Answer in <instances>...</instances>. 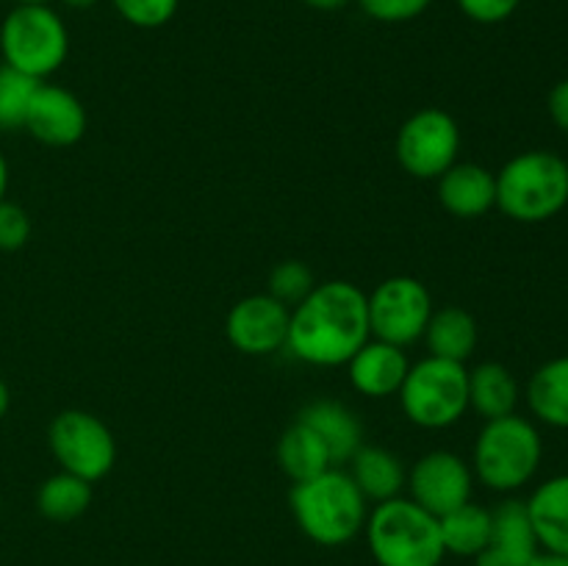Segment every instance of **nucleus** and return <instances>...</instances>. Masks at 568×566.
<instances>
[{
    "label": "nucleus",
    "instance_id": "obj_28",
    "mask_svg": "<svg viewBox=\"0 0 568 566\" xmlns=\"http://www.w3.org/2000/svg\"><path fill=\"white\" fill-rule=\"evenodd\" d=\"M116 14L136 28H161L175 17L181 0H111Z\"/></svg>",
    "mask_w": 568,
    "mask_h": 566
},
{
    "label": "nucleus",
    "instance_id": "obj_31",
    "mask_svg": "<svg viewBox=\"0 0 568 566\" xmlns=\"http://www.w3.org/2000/svg\"><path fill=\"white\" fill-rule=\"evenodd\" d=\"M458 6L469 20L483 22V26H497V22H505L516 14L521 0H458Z\"/></svg>",
    "mask_w": 568,
    "mask_h": 566
},
{
    "label": "nucleus",
    "instance_id": "obj_11",
    "mask_svg": "<svg viewBox=\"0 0 568 566\" xmlns=\"http://www.w3.org/2000/svg\"><path fill=\"white\" fill-rule=\"evenodd\" d=\"M405 483L410 488V499L442 519L444 514L469 503L475 472L460 455L449 449H433L416 461Z\"/></svg>",
    "mask_w": 568,
    "mask_h": 566
},
{
    "label": "nucleus",
    "instance_id": "obj_9",
    "mask_svg": "<svg viewBox=\"0 0 568 566\" xmlns=\"http://www.w3.org/2000/svg\"><path fill=\"white\" fill-rule=\"evenodd\" d=\"M369 303L372 338L408 347L425 336L433 316V297L422 281L410 275H394L377 283L375 292L366 294Z\"/></svg>",
    "mask_w": 568,
    "mask_h": 566
},
{
    "label": "nucleus",
    "instance_id": "obj_20",
    "mask_svg": "<svg viewBox=\"0 0 568 566\" xmlns=\"http://www.w3.org/2000/svg\"><path fill=\"white\" fill-rule=\"evenodd\" d=\"M519 394V381L499 361H486L469 370V408L477 411L483 420L516 414Z\"/></svg>",
    "mask_w": 568,
    "mask_h": 566
},
{
    "label": "nucleus",
    "instance_id": "obj_8",
    "mask_svg": "<svg viewBox=\"0 0 568 566\" xmlns=\"http://www.w3.org/2000/svg\"><path fill=\"white\" fill-rule=\"evenodd\" d=\"M48 444L61 472L94 483L114 469L116 442L100 416L70 408L53 416L48 427Z\"/></svg>",
    "mask_w": 568,
    "mask_h": 566
},
{
    "label": "nucleus",
    "instance_id": "obj_27",
    "mask_svg": "<svg viewBox=\"0 0 568 566\" xmlns=\"http://www.w3.org/2000/svg\"><path fill=\"white\" fill-rule=\"evenodd\" d=\"M314 286V272L303 261H283L270 275V294L281 300V303H286L288 309L297 305Z\"/></svg>",
    "mask_w": 568,
    "mask_h": 566
},
{
    "label": "nucleus",
    "instance_id": "obj_36",
    "mask_svg": "<svg viewBox=\"0 0 568 566\" xmlns=\"http://www.w3.org/2000/svg\"><path fill=\"white\" fill-rule=\"evenodd\" d=\"M9 405H11V392H9V386H6L3 377H0V420H3V416H6Z\"/></svg>",
    "mask_w": 568,
    "mask_h": 566
},
{
    "label": "nucleus",
    "instance_id": "obj_30",
    "mask_svg": "<svg viewBox=\"0 0 568 566\" xmlns=\"http://www.w3.org/2000/svg\"><path fill=\"white\" fill-rule=\"evenodd\" d=\"M358 3L377 22H408L425 14L433 0H358Z\"/></svg>",
    "mask_w": 568,
    "mask_h": 566
},
{
    "label": "nucleus",
    "instance_id": "obj_5",
    "mask_svg": "<svg viewBox=\"0 0 568 566\" xmlns=\"http://www.w3.org/2000/svg\"><path fill=\"white\" fill-rule=\"evenodd\" d=\"M544 458L538 427L519 414L486 420L477 433L471 472L494 492H516L536 477Z\"/></svg>",
    "mask_w": 568,
    "mask_h": 566
},
{
    "label": "nucleus",
    "instance_id": "obj_2",
    "mask_svg": "<svg viewBox=\"0 0 568 566\" xmlns=\"http://www.w3.org/2000/svg\"><path fill=\"white\" fill-rule=\"evenodd\" d=\"M292 514L311 542L342 547L366 525V497L349 472L331 466L311 481L294 483Z\"/></svg>",
    "mask_w": 568,
    "mask_h": 566
},
{
    "label": "nucleus",
    "instance_id": "obj_26",
    "mask_svg": "<svg viewBox=\"0 0 568 566\" xmlns=\"http://www.w3.org/2000/svg\"><path fill=\"white\" fill-rule=\"evenodd\" d=\"M42 81L14 70L9 64H0V131H17L26 125L28 105L33 92Z\"/></svg>",
    "mask_w": 568,
    "mask_h": 566
},
{
    "label": "nucleus",
    "instance_id": "obj_24",
    "mask_svg": "<svg viewBox=\"0 0 568 566\" xmlns=\"http://www.w3.org/2000/svg\"><path fill=\"white\" fill-rule=\"evenodd\" d=\"M438 527H442V542L447 553L477 558L491 538V511L469 499L460 508L444 514Z\"/></svg>",
    "mask_w": 568,
    "mask_h": 566
},
{
    "label": "nucleus",
    "instance_id": "obj_12",
    "mask_svg": "<svg viewBox=\"0 0 568 566\" xmlns=\"http://www.w3.org/2000/svg\"><path fill=\"white\" fill-rule=\"evenodd\" d=\"M292 309L277 297L250 294L239 300L225 320L227 342L244 355H272L286 347Z\"/></svg>",
    "mask_w": 568,
    "mask_h": 566
},
{
    "label": "nucleus",
    "instance_id": "obj_6",
    "mask_svg": "<svg viewBox=\"0 0 568 566\" xmlns=\"http://www.w3.org/2000/svg\"><path fill=\"white\" fill-rule=\"evenodd\" d=\"M397 394L414 425L442 431L469 411V370L458 361L427 355L410 364Z\"/></svg>",
    "mask_w": 568,
    "mask_h": 566
},
{
    "label": "nucleus",
    "instance_id": "obj_29",
    "mask_svg": "<svg viewBox=\"0 0 568 566\" xmlns=\"http://www.w3.org/2000/svg\"><path fill=\"white\" fill-rule=\"evenodd\" d=\"M31 239V216L22 205L9 203L3 200L0 203V250L11 253V250L26 247V242Z\"/></svg>",
    "mask_w": 568,
    "mask_h": 566
},
{
    "label": "nucleus",
    "instance_id": "obj_22",
    "mask_svg": "<svg viewBox=\"0 0 568 566\" xmlns=\"http://www.w3.org/2000/svg\"><path fill=\"white\" fill-rule=\"evenodd\" d=\"M527 405L538 422L568 431V355L547 361L527 383Z\"/></svg>",
    "mask_w": 568,
    "mask_h": 566
},
{
    "label": "nucleus",
    "instance_id": "obj_33",
    "mask_svg": "<svg viewBox=\"0 0 568 566\" xmlns=\"http://www.w3.org/2000/svg\"><path fill=\"white\" fill-rule=\"evenodd\" d=\"M530 566H568V555H558V553H538L536 558L530 560Z\"/></svg>",
    "mask_w": 568,
    "mask_h": 566
},
{
    "label": "nucleus",
    "instance_id": "obj_37",
    "mask_svg": "<svg viewBox=\"0 0 568 566\" xmlns=\"http://www.w3.org/2000/svg\"><path fill=\"white\" fill-rule=\"evenodd\" d=\"M64 6H70V9H92V6H98L100 0H61Z\"/></svg>",
    "mask_w": 568,
    "mask_h": 566
},
{
    "label": "nucleus",
    "instance_id": "obj_17",
    "mask_svg": "<svg viewBox=\"0 0 568 566\" xmlns=\"http://www.w3.org/2000/svg\"><path fill=\"white\" fill-rule=\"evenodd\" d=\"M297 420L305 422L325 442L333 466H344L358 453L364 427L347 405L336 403V400H316L300 411Z\"/></svg>",
    "mask_w": 568,
    "mask_h": 566
},
{
    "label": "nucleus",
    "instance_id": "obj_23",
    "mask_svg": "<svg viewBox=\"0 0 568 566\" xmlns=\"http://www.w3.org/2000/svg\"><path fill=\"white\" fill-rule=\"evenodd\" d=\"M277 464L294 483L311 481L333 466L325 442L300 420L277 442Z\"/></svg>",
    "mask_w": 568,
    "mask_h": 566
},
{
    "label": "nucleus",
    "instance_id": "obj_13",
    "mask_svg": "<svg viewBox=\"0 0 568 566\" xmlns=\"http://www.w3.org/2000/svg\"><path fill=\"white\" fill-rule=\"evenodd\" d=\"M22 128L48 148H70L87 133V109L70 89L42 81L33 92Z\"/></svg>",
    "mask_w": 568,
    "mask_h": 566
},
{
    "label": "nucleus",
    "instance_id": "obj_21",
    "mask_svg": "<svg viewBox=\"0 0 568 566\" xmlns=\"http://www.w3.org/2000/svg\"><path fill=\"white\" fill-rule=\"evenodd\" d=\"M349 475H353L361 494L366 499H375V503L399 497L405 481H408L403 461L397 455L383 447H366V444H361L358 453L349 458Z\"/></svg>",
    "mask_w": 568,
    "mask_h": 566
},
{
    "label": "nucleus",
    "instance_id": "obj_38",
    "mask_svg": "<svg viewBox=\"0 0 568 566\" xmlns=\"http://www.w3.org/2000/svg\"><path fill=\"white\" fill-rule=\"evenodd\" d=\"M17 6H48L50 0H14Z\"/></svg>",
    "mask_w": 568,
    "mask_h": 566
},
{
    "label": "nucleus",
    "instance_id": "obj_3",
    "mask_svg": "<svg viewBox=\"0 0 568 566\" xmlns=\"http://www.w3.org/2000/svg\"><path fill=\"white\" fill-rule=\"evenodd\" d=\"M566 205L568 164L552 150H525L497 172V209L514 222H547Z\"/></svg>",
    "mask_w": 568,
    "mask_h": 566
},
{
    "label": "nucleus",
    "instance_id": "obj_14",
    "mask_svg": "<svg viewBox=\"0 0 568 566\" xmlns=\"http://www.w3.org/2000/svg\"><path fill=\"white\" fill-rule=\"evenodd\" d=\"M541 553L530 514L521 499H505L491 511V538L477 555V566H530Z\"/></svg>",
    "mask_w": 568,
    "mask_h": 566
},
{
    "label": "nucleus",
    "instance_id": "obj_1",
    "mask_svg": "<svg viewBox=\"0 0 568 566\" xmlns=\"http://www.w3.org/2000/svg\"><path fill=\"white\" fill-rule=\"evenodd\" d=\"M372 338L366 292L349 281L311 289L292 309L286 347L314 366H342Z\"/></svg>",
    "mask_w": 568,
    "mask_h": 566
},
{
    "label": "nucleus",
    "instance_id": "obj_35",
    "mask_svg": "<svg viewBox=\"0 0 568 566\" xmlns=\"http://www.w3.org/2000/svg\"><path fill=\"white\" fill-rule=\"evenodd\" d=\"M6 189H9V164H6L3 153H0V203L6 200Z\"/></svg>",
    "mask_w": 568,
    "mask_h": 566
},
{
    "label": "nucleus",
    "instance_id": "obj_19",
    "mask_svg": "<svg viewBox=\"0 0 568 566\" xmlns=\"http://www.w3.org/2000/svg\"><path fill=\"white\" fill-rule=\"evenodd\" d=\"M422 338L427 342L430 355L464 364L477 350L480 331H477V320L469 311L460 309V305H444V309L433 311Z\"/></svg>",
    "mask_w": 568,
    "mask_h": 566
},
{
    "label": "nucleus",
    "instance_id": "obj_25",
    "mask_svg": "<svg viewBox=\"0 0 568 566\" xmlns=\"http://www.w3.org/2000/svg\"><path fill=\"white\" fill-rule=\"evenodd\" d=\"M92 503V483L70 475V472H55L39 486L37 508L50 522H72L83 514Z\"/></svg>",
    "mask_w": 568,
    "mask_h": 566
},
{
    "label": "nucleus",
    "instance_id": "obj_39",
    "mask_svg": "<svg viewBox=\"0 0 568 566\" xmlns=\"http://www.w3.org/2000/svg\"><path fill=\"white\" fill-rule=\"evenodd\" d=\"M0 508H3V499H0Z\"/></svg>",
    "mask_w": 568,
    "mask_h": 566
},
{
    "label": "nucleus",
    "instance_id": "obj_34",
    "mask_svg": "<svg viewBox=\"0 0 568 566\" xmlns=\"http://www.w3.org/2000/svg\"><path fill=\"white\" fill-rule=\"evenodd\" d=\"M300 3L311 6L316 11H338L349 3V0H300Z\"/></svg>",
    "mask_w": 568,
    "mask_h": 566
},
{
    "label": "nucleus",
    "instance_id": "obj_15",
    "mask_svg": "<svg viewBox=\"0 0 568 566\" xmlns=\"http://www.w3.org/2000/svg\"><path fill=\"white\" fill-rule=\"evenodd\" d=\"M349 383L355 392L366 394V397H392L399 392L405 375L410 370V361L405 355V347L397 344L381 342V338H369L353 358L347 361Z\"/></svg>",
    "mask_w": 568,
    "mask_h": 566
},
{
    "label": "nucleus",
    "instance_id": "obj_32",
    "mask_svg": "<svg viewBox=\"0 0 568 566\" xmlns=\"http://www.w3.org/2000/svg\"><path fill=\"white\" fill-rule=\"evenodd\" d=\"M547 109H549V117H552L555 125H558L560 131L568 133V78L555 83L552 92H549Z\"/></svg>",
    "mask_w": 568,
    "mask_h": 566
},
{
    "label": "nucleus",
    "instance_id": "obj_10",
    "mask_svg": "<svg viewBox=\"0 0 568 566\" xmlns=\"http://www.w3.org/2000/svg\"><path fill=\"white\" fill-rule=\"evenodd\" d=\"M460 128L442 109H422L403 122L394 142L399 166L422 181H438L458 161Z\"/></svg>",
    "mask_w": 568,
    "mask_h": 566
},
{
    "label": "nucleus",
    "instance_id": "obj_18",
    "mask_svg": "<svg viewBox=\"0 0 568 566\" xmlns=\"http://www.w3.org/2000/svg\"><path fill=\"white\" fill-rule=\"evenodd\" d=\"M525 505L538 547L547 553L568 555V475L544 481Z\"/></svg>",
    "mask_w": 568,
    "mask_h": 566
},
{
    "label": "nucleus",
    "instance_id": "obj_4",
    "mask_svg": "<svg viewBox=\"0 0 568 566\" xmlns=\"http://www.w3.org/2000/svg\"><path fill=\"white\" fill-rule=\"evenodd\" d=\"M366 538L381 566H442L447 555L438 516L410 497L377 503L366 516Z\"/></svg>",
    "mask_w": 568,
    "mask_h": 566
},
{
    "label": "nucleus",
    "instance_id": "obj_7",
    "mask_svg": "<svg viewBox=\"0 0 568 566\" xmlns=\"http://www.w3.org/2000/svg\"><path fill=\"white\" fill-rule=\"evenodd\" d=\"M70 53L64 20L50 6H14L0 26L3 64L44 81Z\"/></svg>",
    "mask_w": 568,
    "mask_h": 566
},
{
    "label": "nucleus",
    "instance_id": "obj_16",
    "mask_svg": "<svg viewBox=\"0 0 568 566\" xmlns=\"http://www.w3.org/2000/svg\"><path fill=\"white\" fill-rule=\"evenodd\" d=\"M438 200L460 220H475L497 205V175L475 161H455L438 178Z\"/></svg>",
    "mask_w": 568,
    "mask_h": 566
}]
</instances>
